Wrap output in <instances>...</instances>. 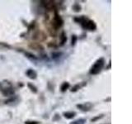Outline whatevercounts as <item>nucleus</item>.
<instances>
[{
	"mask_svg": "<svg viewBox=\"0 0 132 124\" xmlns=\"http://www.w3.org/2000/svg\"><path fill=\"white\" fill-rule=\"evenodd\" d=\"M74 22L77 23H79L82 29L87 31L93 32L96 31L97 29V24L95 23L93 20H91L88 18H87L86 16H80V17H75L73 18Z\"/></svg>",
	"mask_w": 132,
	"mask_h": 124,
	"instance_id": "f257e3e1",
	"label": "nucleus"
},
{
	"mask_svg": "<svg viewBox=\"0 0 132 124\" xmlns=\"http://www.w3.org/2000/svg\"><path fill=\"white\" fill-rule=\"evenodd\" d=\"M106 60L103 57H100L94 62V64L92 65V67L89 69V74H93V75H96L99 73H101L103 67L105 66Z\"/></svg>",
	"mask_w": 132,
	"mask_h": 124,
	"instance_id": "f03ea898",
	"label": "nucleus"
},
{
	"mask_svg": "<svg viewBox=\"0 0 132 124\" xmlns=\"http://www.w3.org/2000/svg\"><path fill=\"white\" fill-rule=\"evenodd\" d=\"M64 25V20L61 18V16L58 13V12H55V15H54V18L51 21V27H53L55 30H58L62 27V26Z\"/></svg>",
	"mask_w": 132,
	"mask_h": 124,
	"instance_id": "7ed1b4c3",
	"label": "nucleus"
},
{
	"mask_svg": "<svg viewBox=\"0 0 132 124\" xmlns=\"http://www.w3.org/2000/svg\"><path fill=\"white\" fill-rule=\"evenodd\" d=\"M40 4L47 11H54L55 12L58 10L57 3H55V1H52V0H42V1H40Z\"/></svg>",
	"mask_w": 132,
	"mask_h": 124,
	"instance_id": "20e7f679",
	"label": "nucleus"
},
{
	"mask_svg": "<svg viewBox=\"0 0 132 124\" xmlns=\"http://www.w3.org/2000/svg\"><path fill=\"white\" fill-rule=\"evenodd\" d=\"M1 92H2L3 96H5V97H12V96H13V95H14L15 90H14V88L12 87V85L10 84V83H7V86H4L3 84V88L1 89Z\"/></svg>",
	"mask_w": 132,
	"mask_h": 124,
	"instance_id": "39448f33",
	"label": "nucleus"
},
{
	"mask_svg": "<svg viewBox=\"0 0 132 124\" xmlns=\"http://www.w3.org/2000/svg\"><path fill=\"white\" fill-rule=\"evenodd\" d=\"M46 38H47L46 34L41 30H36L32 34V40H34L36 41H38V43L40 42V41H45Z\"/></svg>",
	"mask_w": 132,
	"mask_h": 124,
	"instance_id": "423d86ee",
	"label": "nucleus"
},
{
	"mask_svg": "<svg viewBox=\"0 0 132 124\" xmlns=\"http://www.w3.org/2000/svg\"><path fill=\"white\" fill-rule=\"evenodd\" d=\"M77 109H78L79 110L82 111V112H88L93 107V104L90 102H86L84 103H79V104L76 105Z\"/></svg>",
	"mask_w": 132,
	"mask_h": 124,
	"instance_id": "0eeeda50",
	"label": "nucleus"
},
{
	"mask_svg": "<svg viewBox=\"0 0 132 124\" xmlns=\"http://www.w3.org/2000/svg\"><path fill=\"white\" fill-rule=\"evenodd\" d=\"M20 102V98L18 95H13V96L9 97V98L7 99L6 101H4V103L10 106H15Z\"/></svg>",
	"mask_w": 132,
	"mask_h": 124,
	"instance_id": "6e6552de",
	"label": "nucleus"
},
{
	"mask_svg": "<svg viewBox=\"0 0 132 124\" xmlns=\"http://www.w3.org/2000/svg\"><path fill=\"white\" fill-rule=\"evenodd\" d=\"M28 47L31 50H34V51H39V52L44 51V47L40 43H38V42H31L28 45Z\"/></svg>",
	"mask_w": 132,
	"mask_h": 124,
	"instance_id": "1a4fd4ad",
	"label": "nucleus"
},
{
	"mask_svg": "<svg viewBox=\"0 0 132 124\" xmlns=\"http://www.w3.org/2000/svg\"><path fill=\"white\" fill-rule=\"evenodd\" d=\"M26 74L29 79H31V80H36L37 78V73L36 70L33 69H28L26 71Z\"/></svg>",
	"mask_w": 132,
	"mask_h": 124,
	"instance_id": "9d476101",
	"label": "nucleus"
},
{
	"mask_svg": "<svg viewBox=\"0 0 132 124\" xmlns=\"http://www.w3.org/2000/svg\"><path fill=\"white\" fill-rule=\"evenodd\" d=\"M87 85V82H81V83H78V84H76L74 86L72 87V89H70V91L73 93H75L77 91H78L79 89H81L82 88H84V86Z\"/></svg>",
	"mask_w": 132,
	"mask_h": 124,
	"instance_id": "9b49d317",
	"label": "nucleus"
},
{
	"mask_svg": "<svg viewBox=\"0 0 132 124\" xmlns=\"http://www.w3.org/2000/svg\"><path fill=\"white\" fill-rule=\"evenodd\" d=\"M67 41V35L64 31H62L60 34V47H63V45L66 43Z\"/></svg>",
	"mask_w": 132,
	"mask_h": 124,
	"instance_id": "f8f14e48",
	"label": "nucleus"
},
{
	"mask_svg": "<svg viewBox=\"0 0 132 124\" xmlns=\"http://www.w3.org/2000/svg\"><path fill=\"white\" fill-rule=\"evenodd\" d=\"M63 56H64V53L61 51H54L51 53L52 59L55 61H59Z\"/></svg>",
	"mask_w": 132,
	"mask_h": 124,
	"instance_id": "ddd939ff",
	"label": "nucleus"
},
{
	"mask_svg": "<svg viewBox=\"0 0 132 124\" xmlns=\"http://www.w3.org/2000/svg\"><path fill=\"white\" fill-rule=\"evenodd\" d=\"M76 112L74 111H67L63 113V116L66 119H73L76 116Z\"/></svg>",
	"mask_w": 132,
	"mask_h": 124,
	"instance_id": "4468645a",
	"label": "nucleus"
},
{
	"mask_svg": "<svg viewBox=\"0 0 132 124\" xmlns=\"http://www.w3.org/2000/svg\"><path fill=\"white\" fill-rule=\"evenodd\" d=\"M69 87H70V84H69V83L67 82V81H64L62 83V84L60 86V91L62 93H64L66 92L69 89Z\"/></svg>",
	"mask_w": 132,
	"mask_h": 124,
	"instance_id": "2eb2a0df",
	"label": "nucleus"
},
{
	"mask_svg": "<svg viewBox=\"0 0 132 124\" xmlns=\"http://www.w3.org/2000/svg\"><path fill=\"white\" fill-rule=\"evenodd\" d=\"M27 87L31 90V92H32L33 94H36L38 92V89H37V87L33 83H30V82L27 83Z\"/></svg>",
	"mask_w": 132,
	"mask_h": 124,
	"instance_id": "dca6fc26",
	"label": "nucleus"
},
{
	"mask_svg": "<svg viewBox=\"0 0 132 124\" xmlns=\"http://www.w3.org/2000/svg\"><path fill=\"white\" fill-rule=\"evenodd\" d=\"M72 9L73 12H79L82 10V7L78 3H74L73 5L72 6Z\"/></svg>",
	"mask_w": 132,
	"mask_h": 124,
	"instance_id": "f3484780",
	"label": "nucleus"
},
{
	"mask_svg": "<svg viewBox=\"0 0 132 124\" xmlns=\"http://www.w3.org/2000/svg\"><path fill=\"white\" fill-rule=\"evenodd\" d=\"M24 55L26 56V57H27L28 59H30L31 60H36L38 58H37L35 55H33L32 53L28 52V51H24Z\"/></svg>",
	"mask_w": 132,
	"mask_h": 124,
	"instance_id": "a211bd4d",
	"label": "nucleus"
},
{
	"mask_svg": "<svg viewBox=\"0 0 132 124\" xmlns=\"http://www.w3.org/2000/svg\"><path fill=\"white\" fill-rule=\"evenodd\" d=\"M86 123V119L84 118H78L77 120L69 122V124H85Z\"/></svg>",
	"mask_w": 132,
	"mask_h": 124,
	"instance_id": "6ab92c4d",
	"label": "nucleus"
},
{
	"mask_svg": "<svg viewBox=\"0 0 132 124\" xmlns=\"http://www.w3.org/2000/svg\"><path fill=\"white\" fill-rule=\"evenodd\" d=\"M12 47L10 45L5 42H0V50H9L11 49Z\"/></svg>",
	"mask_w": 132,
	"mask_h": 124,
	"instance_id": "aec40b11",
	"label": "nucleus"
},
{
	"mask_svg": "<svg viewBox=\"0 0 132 124\" xmlns=\"http://www.w3.org/2000/svg\"><path fill=\"white\" fill-rule=\"evenodd\" d=\"M77 41H78V36L76 35H73L71 37V45L72 47H74L77 43Z\"/></svg>",
	"mask_w": 132,
	"mask_h": 124,
	"instance_id": "412c9836",
	"label": "nucleus"
},
{
	"mask_svg": "<svg viewBox=\"0 0 132 124\" xmlns=\"http://www.w3.org/2000/svg\"><path fill=\"white\" fill-rule=\"evenodd\" d=\"M27 27H28V31H31L33 30V29H35V27H36V21H32V22L27 25Z\"/></svg>",
	"mask_w": 132,
	"mask_h": 124,
	"instance_id": "4be33fe9",
	"label": "nucleus"
},
{
	"mask_svg": "<svg viewBox=\"0 0 132 124\" xmlns=\"http://www.w3.org/2000/svg\"><path fill=\"white\" fill-rule=\"evenodd\" d=\"M103 117H104V114H100V115H97V116H96V117H94L93 118H92L91 119V122H97V120H100V119H102Z\"/></svg>",
	"mask_w": 132,
	"mask_h": 124,
	"instance_id": "5701e85b",
	"label": "nucleus"
},
{
	"mask_svg": "<svg viewBox=\"0 0 132 124\" xmlns=\"http://www.w3.org/2000/svg\"><path fill=\"white\" fill-rule=\"evenodd\" d=\"M49 32H50V35H51L52 37H55L56 36V33H57V31L55 30L53 27H51L49 28Z\"/></svg>",
	"mask_w": 132,
	"mask_h": 124,
	"instance_id": "b1692460",
	"label": "nucleus"
},
{
	"mask_svg": "<svg viewBox=\"0 0 132 124\" xmlns=\"http://www.w3.org/2000/svg\"><path fill=\"white\" fill-rule=\"evenodd\" d=\"M47 45H48V47L53 48V49H55V48H57L58 47H59V45H57L55 42H49Z\"/></svg>",
	"mask_w": 132,
	"mask_h": 124,
	"instance_id": "393cba45",
	"label": "nucleus"
},
{
	"mask_svg": "<svg viewBox=\"0 0 132 124\" xmlns=\"http://www.w3.org/2000/svg\"><path fill=\"white\" fill-rule=\"evenodd\" d=\"M25 124H40V122L38 121H34V120H27L25 122Z\"/></svg>",
	"mask_w": 132,
	"mask_h": 124,
	"instance_id": "a878e982",
	"label": "nucleus"
},
{
	"mask_svg": "<svg viewBox=\"0 0 132 124\" xmlns=\"http://www.w3.org/2000/svg\"><path fill=\"white\" fill-rule=\"evenodd\" d=\"M60 114H55V116H54V118H53V121H58V120H60Z\"/></svg>",
	"mask_w": 132,
	"mask_h": 124,
	"instance_id": "bb28decb",
	"label": "nucleus"
},
{
	"mask_svg": "<svg viewBox=\"0 0 132 124\" xmlns=\"http://www.w3.org/2000/svg\"><path fill=\"white\" fill-rule=\"evenodd\" d=\"M111 69V61H109V63H108V65L106 67V69Z\"/></svg>",
	"mask_w": 132,
	"mask_h": 124,
	"instance_id": "cd10ccee",
	"label": "nucleus"
},
{
	"mask_svg": "<svg viewBox=\"0 0 132 124\" xmlns=\"http://www.w3.org/2000/svg\"><path fill=\"white\" fill-rule=\"evenodd\" d=\"M111 100V98H107V99H106V100H105V102H107V101H110Z\"/></svg>",
	"mask_w": 132,
	"mask_h": 124,
	"instance_id": "c85d7f7f",
	"label": "nucleus"
}]
</instances>
